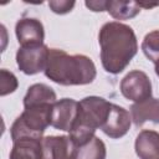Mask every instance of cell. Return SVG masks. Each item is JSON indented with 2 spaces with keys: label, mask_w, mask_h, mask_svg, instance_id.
Here are the masks:
<instances>
[{
  "label": "cell",
  "mask_w": 159,
  "mask_h": 159,
  "mask_svg": "<svg viewBox=\"0 0 159 159\" xmlns=\"http://www.w3.org/2000/svg\"><path fill=\"white\" fill-rule=\"evenodd\" d=\"M101 62L103 68L112 73H120L138 51L137 36L133 29L118 21L106 22L98 34Z\"/></svg>",
  "instance_id": "6da1fadb"
},
{
  "label": "cell",
  "mask_w": 159,
  "mask_h": 159,
  "mask_svg": "<svg viewBox=\"0 0 159 159\" xmlns=\"http://www.w3.org/2000/svg\"><path fill=\"white\" fill-rule=\"evenodd\" d=\"M45 76L62 86L92 83L97 71L93 61L84 55H68L63 50L50 48Z\"/></svg>",
  "instance_id": "7a4b0ae2"
},
{
  "label": "cell",
  "mask_w": 159,
  "mask_h": 159,
  "mask_svg": "<svg viewBox=\"0 0 159 159\" xmlns=\"http://www.w3.org/2000/svg\"><path fill=\"white\" fill-rule=\"evenodd\" d=\"M112 103L102 97L89 96L78 102V116L70 137L81 147L94 137V132L104 124Z\"/></svg>",
  "instance_id": "3957f363"
},
{
  "label": "cell",
  "mask_w": 159,
  "mask_h": 159,
  "mask_svg": "<svg viewBox=\"0 0 159 159\" xmlns=\"http://www.w3.org/2000/svg\"><path fill=\"white\" fill-rule=\"evenodd\" d=\"M53 104L25 108L10 128L12 142L22 138L42 139V134L51 125V111Z\"/></svg>",
  "instance_id": "277c9868"
},
{
  "label": "cell",
  "mask_w": 159,
  "mask_h": 159,
  "mask_svg": "<svg viewBox=\"0 0 159 159\" xmlns=\"http://www.w3.org/2000/svg\"><path fill=\"white\" fill-rule=\"evenodd\" d=\"M50 48L46 45L21 46L16 52V63L25 75H36L45 71Z\"/></svg>",
  "instance_id": "5b68a950"
},
{
  "label": "cell",
  "mask_w": 159,
  "mask_h": 159,
  "mask_svg": "<svg viewBox=\"0 0 159 159\" xmlns=\"http://www.w3.org/2000/svg\"><path fill=\"white\" fill-rule=\"evenodd\" d=\"M120 93L134 103L152 97V82L143 71L134 70L127 73L120 81Z\"/></svg>",
  "instance_id": "8992f818"
},
{
  "label": "cell",
  "mask_w": 159,
  "mask_h": 159,
  "mask_svg": "<svg viewBox=\"0 0 159 159\" xmlns=\"http://www.w3.org/2000/svg\"><path fill=\"white\" fill-rule=\"evenodd\" d=\"M78 116V102L72 98L56 101L51 111V125L63 132H71Z\"/></svg>",
  "instance_id": "52a82bcc"
},
{
  "label": "cell",
  "mask_w": 159,
  "mask_h": 159,
  "mask_svg": "<svg viewBox=\"0 0 159 159\" xmlns=\"http://www.w3.org/2000/svg\"><path fill=\"white\" fill-rule=\"evenodd\" d=\"M77 149L70 135H48L42 139L43 159H76Z\"/></svg>",
  "instance_id": "ba28073f"
},
{
  "label": "cell",
  "mask_w": 159,
  "mask_h": 159,
  "mask_svg": "<svg viewBox=\"0 0 159 159\" xmlns=\"http://www.w3.org/2000/svg\"><path fill=\"white\" fill-rule=\"evenodd\" d=\"M130 122L132 118L129 116V112L123 107L112 103L108 117L101 129L109 138L118 139L128 133L130 128Z\"/></svg>",
  "instance_id": "9c48e42d"
},
{
  "label": "cell",
  "mask_w": 159,
  "mask_h": 159,
  "mask_svg": "<svg viewBox=\"0 0 159 159\" xmlns=\"http://www.w3.org/2000/svg\"><path fill=\"white\" fill-rule=\"evenodd\" d=\"M15 34L21 46L43 45V25L35 17H21L16 22Z\"/></svg>",
  "instance_id": "30bf717a"
},
{
  "label": "cell",
  "mask_w": 159,
  "mask_h": 159,
  "mask_svg": "<svg viewBox=\"0 0 159 159\" xmlns=\"http://www.w3.org/2000/svg\"><path fill=\"white\" fill-rule=\"evenodd\" d=\"M130 118L137 127H142L145 122L159 123V99L148 98L130 106Z\"/></svg>",
  "instance_id": "8fae6325"
},
{
  "label": "cell",
  "mask_w": 159,
  "mask_h": 159,
  "mask_svg": "<svg viewBox=\"0 0 159 159\" xmlns=\"http://www.w3.org/2000/svg\"><path fill=\"white\" fill-rule=\"evenodd\" d=\"M135 153L139 159H159V133L144 129L135 139Z\"/></svg>",
  "instance_id": "7c38bea8"
},
{
  "label": "cell",
  "mask_w": 159,
  "mask_h": 159,
  "mask_svg": "<svg viewBox=\"0 0 159 159\" xmlns=\"http://www.w3.org/2000/svg\"><path fill=\"white\" fill-rule=\"evenodd\" d=\"M42 139L22 138L12 142L14 145L9 159H43Z\"/></svg>",
  "instance_id": "4fadbf2b"
},
{
  "label": "cell",
  "mask_w": 159,
  "mask_h": 159,
  "mask_svg": "<svg viewBox=\"0 0 159 159\" xmlns=\"http://www.w3.org/2000/svg\"><path fill=\"white\" fill-rule=\"evenodd\" d=\"M55 102H56V93L50 86L43 83H35L29 87L24 97V108L53 104Z\"/></svg>",
  "instance_id": "5bb4252c"
},
{
  "label": "cell",
  "mask_w": 159,
  "mask_h": 159,
  "mask_svg": "<svg viewBox=\"0 0 159 159\" xmlns=\"http://www.w3.org/2000/svg\"><path fill=\"white\" fill-rule=\"evenodd\" d=\"M106 11L116 20H127L137 16L140 11L137 1H107Z\"/></svg>",
  "instance_id": "9a60e30c"
},
{
  "label": "cell",
  "mask_w": 159,
  "mask_h": 159,
  "mask_svg": "<svg viewBox=\"0 0 159 159\" xmlns=\"http://www.w3.org/2000/svg\"><path fill=\"white\" fill-rule=\"evenodd\" d=\"M106 155L107 150L104 143L94 135L89 142L78 147L76 159H106Z\"/></svg>",
  "instance_id": "2e32d148"
},
{
  "label": "cell",
  "mask_w": 159,
  "mask_h": 159,
  "mask_svg": "<svg viewBox=\"0 0 159 159\" xmlns=\"http://www.w3.org/2000/svg\"><path fill=\"white\" fill-rule=\"evenodd\" d=\"M142 51L154 65L159 63V30L145 35L142 42Z\"/></svg>",
  "instance_id": "e0dca14e"
},
{
  "label": "cell",
  "mask_w": 159,
  "mask_h": 159,
  "mask_svg": "<svg viewBox=\"0 0 159 159\" xmlns=\"http://www.w3.org/2000/svg\"><path fill=\"white\" fill-rule=\"evenodd\" d=\"M17 88V78L12 72H9L6 70L0 71V94L6 96L9 93H12Z\"/></svg>",
  "instance_id": "ac0fdd59"
},
{
  "label": "cell",
  "mask_w": 159,
  "mask_h": 159,
  "mask_svg": "<svg viewBox=\"0 0 159 159\" xmlns=\"http://www.w3.org/2000/svg\"><path fill=\"white\" fill-rule=\"evenodd\" d=\"M75 4H76L75 1H68V0H51V1H48L50 9L55 14H60V15L70 12L73 9Z\"/></svg>",
  "instance_id": "d6986e66"
},
{
  "label": "cell",
  "mask_w": 159,
  "mask_h": 159,
  "mask_svg": "<svg viewBox=\"0 0 159 159\" xmlns=\"http://www.w3.org/2000/svg\"><path fill=\"white\" fill-rule=\"evenodd\" d=\"M84 4L89 10L96 11V12H98V11L101 12V11H106L107 1H104V0H93V1H86Z\"/></svg>",
  "instance_id": "ffe728a7"
},
{
  "label": "cell",
  "mask_w": 159,
  "mask_h": 159,
  "mask_svg": "<svg viewBox=\"0 0 159 159\" xmlns=\"http://www.w3.org/2000/svg\"><path fill=\"white\" fill-rule=\"evenodd\" d=\"M139 5V7H145V9H150L154 6H159V2H137Z\"/></svg>",
  "instance_id": "44dd1931"
},
{
  "label": "cell",
  "mask_w": 159,
  "mask_h": 159,
  "mask_svg": "<svg viewBox=\"0 0 159 159\" xmlns=\"http://www.w3.org/2000/svg\"><path fill=\"white\" fill-rule=\"evenodd\" d=\"M155 73H157V76L159 77V63L155 65Z\"/></svg>",
  "instance_id": "7402d4cb"
}]
</instances>
